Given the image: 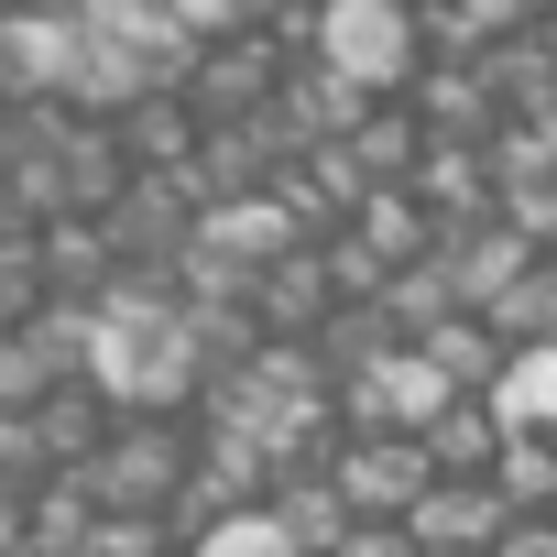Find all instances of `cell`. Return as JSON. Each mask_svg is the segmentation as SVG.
Segmentation results:
<instances>
[{"mask_svg": "<svg viewBox=\"0 0 557 557\" xmlns=\"http://www.w3.org/2000/svg\"><path fill=\"white\" fill-rule=\"evenodd\" d=\"M77 481L99 513H175L197 481V416H110V437Z\"/></svg>", "mask_w": 557, "mask_h": 557, "instance_id": "obj_1", "label": "cell"}, {"mask_svg": "<svg viewBox=\"0 0 557 557\" xmlns=\"http://www.w3.org/2000/svg\"><path fill=\"white\" fill-rule=\"evenodd\" d=\"M318 77L383 99L416 77V0H318Z\"/></svg>", "mask_w": 557, "mask_h": 557, "instance_id": "obj_2", "label": "cell"}, {"mask_svg": "<svg viewBox=\"0 0 557 557\" xmlns=\"http://www.w3.org/2000/svg\"><path fill=\"white\" fill-rule=\"evenodd\" d=\"M329 481H339V503H350V513H394V524H405V513L426 503L437 459H426V437H350V426H339Z\"/></svg>", "mask_w": 557, "mask_h": 557, "instance_id": "obj_3", "label": "cell"}, {"mask_svg": "<svg viewBox=\"0 0 557 557\" xmlns=\"http://www.w3.org/2000/svg\"><path fill=\"white\" fill-rule=\"evenodd\" d=\"M77 12H0V110H66Z\"/></svg>", "mask_w": 557, "mask_h": 557, "instance_id": "obj_4", "label": "cell"}, {"mask_svg": "<svg viewBox=\"0 0 557 557\" xmlns=\"http://www.w3.org/2000/svg\"><path fill=\"white\" fill-rule=\"evenodd\" d=\"M273 88H285V55H273V34H262V23H251V34L197 45V66H186V99H197L208 121H262V110H273Z\"/></svg>", "mask_w": 557, "mask_h": 557, "instance_id": "obj_5", "label": "cell"}, {"mask_svg": "<svg viewBox=\"0 0 557 557\" xmlns=\"http://www.w3.org/2000/svg\"><path fill=\"white\" fill-rule=\"evenodd\" d=\"M405 524H416L426 557H492L503 524H513V503H503L492 481H426V503H416Z\"/></svg>", "mask_w": 557, "mask_h": 557, "instance_id": "obj_6", "label": "cell"}, {"mask_svg": "<svg viewBox=\"0 0 557 557\" xmlns=\"http://www.w3.org/2000/svg\"><path fill=\"white\" fill-rule=\"evenodd\" d=\"M503 405L492 394H459L437 426H426V459H437V481H492V459H503Z\"/></svg>", "mask_w": 557, "mask_h": 557, "instance_id": "obj_7", "label": "cell"}, {"mask_svg": "<svg viewBox=\"0 0 557 557\" xmlns=\"http://www.w3.org/2000/svg\"><path fill=\"white\" fill-rule=\"evenodd\" d=\"M481 318H492V329H503L513 350H546V339H557V251H535V262L513 273V285H503V296H492Z\"/></svg>", "mask_w": 557, "mask_h": 557, "instance_id": "obj_8", "label": "cell"}, {"mask_svg": "<svg viewBox=\"0 0 557 557\" xmlns=\"http://www.w3.org/2000/svg\"><path fill=\"white\" fill-rule=\"evenodd\" d=\"M492 492H503L513 513H557V437H546V426H513L503 459H492Z\"/></svg>", "mask_w": 557, "mask_h": 557, "instance_id": "obj_9", "label": "cell"}, {"mask_svg": "<svg viewBox=\"0 0 557 557\" xmlns=\"http://www.w3.org/2000/svg\"><path fill=\"white\" fill-rule=\"evenodd\" d=\"M186 557H307V546L285 535V513H273V503H240V513L197 524V535H186Z\"/></svg>", "mask_w": 557, "mask_h": 557, "instance_id": "obj_10", "label": "cell"}, {"mask_svg": "<svg viewBox=\"0 0 557 557\" xmlns=\"http://www.w3.org/2000/svg\"><path fill=\"white\" fill-rule=\"evenodd\" d=\"M88 557H186V535H175V513H99Z\"/></svg>", "mask_w": 557, "mask_h": 557, "instance_id": "obj_11", "label": "cell"}, {"mask_svg": "<svg viewBox=\"0 0 557 557\" xmlns=\"http://www.w3.org/2000/svg\"><path fill=\"white\" fill-rule=\"evenodd\" d=\"M329 557H426V546H416V524H394V513H350V535H339Z\"/></svg>", "mask_w": 557, "mask_h": 557, "instance_id": "obj_12", "label": "cell"}, {"mask_svg": "<svg viewBox=\"0 0 557 557\" xmlns=\"http://www.w3.org/2000/svg\"><path fill=\"white\" fill-rule=\"evenodd\" d=\"M492 557H557V513H513Z\"/></svg>", "mask_w": 557, "mask_h": 557, "instance_id": "obj_13", "label": "cell"}, {"mask_svg": "<svg viewBox=\"0 0 557 557\" xmlns=\"http://www.w3.org/2000/svg\"><path fill=\"white\" fill-rule=\"evenodd\" d=\"M524 12H535V23H546V12H557V0H524Z\"/></svg>", "mask_w": 557, "mask_h": 557, "instance_id": "obj_14", "label": "cell"}]
</instances>
